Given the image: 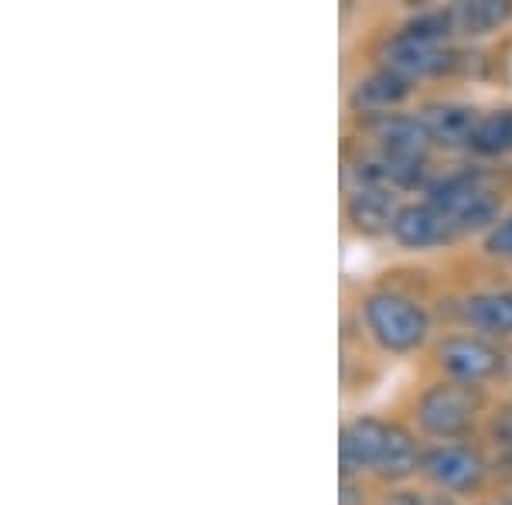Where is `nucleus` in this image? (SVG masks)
I'll list each match as a JSON object with an SVG mask.
<instances>
[{
	"mask_svg": "<svg viewBox=\"0 0 512 505\" xmlns=\"http://www.w3.org/2000/svg\"><path fill=\"white\" fill-rule=\"evenodd\" d=\"M427 478L444 488V492H472L485 475V461L482 454L472 451L465 444H437L424 454Z\"/></svg>",
	"mask_w": 512,
	"mask_h": 505,
	"instance_id": "39448f33",
	"label": "nucleus"
},
{
	"mask_svg": "<svg viewBox=\"0 0 512 505\" xmlns=\"http://www.w3.org/2000/svg\"><path fill=\"white\" fill-rule=\"evenodd\" d=\"M489 434H492V444L499 447V454H512V403H502V407L495 410Z\"/></svg>",
	"mask_w": 512,
	"mask_h": 505,
	"instance_id": "a211bd4d",
	"label": "nucleus"
},
{
	"mask_svg": "<svg viewBox=\"0 0 512 505\" xmlns=\"http://www.w3.org/2000/svg\"><path fill=\"white\" fill-rule=\"evenodd\" d=\"M437 366H441L454 383H485L495 372H502V352L475 335H454L437 349Z\"/></svg>",
	"mask_w": 512,
	"mask_h": 505,
	"instance_id": "20e7f679",
	"label": "nucleus"
},
{
	"mask_svg": "<svg viewBox=\"0 0 512 505\" xmlns=\"http://www.w3.org/2000/svg\"><path fill=\"white\" fill-rule=\"evenodd\" d=\"M386 505H424V499L414 495V492H400V495H393V499L386 502Z\"/></svg>",
	"mask_w": 512,
	"mask_h": 505,
	"instance_id": "aec40b11",
	"label": "nucleus"
},
{
	"mask_svg": "<svg viewBox=\"0 0 512 505\" xmlns=\"http://www.w3.org/2000/svg\"><path fill=\"white\" fill-rule=\"evenodd\" d=\"M472 151L485 154V157L512 154V106L485 113L475 130V137H472Z\"/></svg>",
	"mask_w": 512,
	"mask_h": 505,
	"instance_id": "dca6fc26",
	"label": "nucleus"
},
{
	"mask_svg": "<svg viewBox=\"0 0 512 505\" xmlns=\"http://www.w3.org/2000/svg\"><path fill=\"white\" fill-rule=\"evenodd\" d=\"M451 11L458 31H465V35H489L499 24H506L512 7L506 0H465V4L451 7Z\"/></svg>",
	"mask_w": 512,
	"mask_h": 505,
	"instance_id": "2eb2a0df",
	"label": "nucleus"
},
{
	"mask_svg": "<svg viewBox=\"0 0 512 505\" xmlns=\"http://www.w3.org/2000/svg\"><path fill=\"white\" fill-rule=\"evenodd\" d=\"M458 24H454V11H420L417 18H410L403 24L400 35L403 38H414V41H427V45H444Z\"/></svg>",
	"mask_w": 512,
	"mask_h": 505,
	"instance_id": "f3484780",
	"label": "nucleus"
},
{
	"mask_svg": "<svg viewBox=\"0 0 512 505\" xmlns=\"http://www.w3.org/2000/svg\"><path fill=\"white\" fill-rule=\"evenodd\" d=\"M369 134H373L379 154L383 157H403V161H427V147L434 144L420 117L407 113H383V117L369 120Z\"/></svg>",
	"mask_w": 512,
	"mask_h": 505,
	"instance_id": "423d86ee",
	"label": "nucleus"
},
{
	"mask_svg": "<svg viewBox=\"0 0 512 505\" xmlns=\"http://www.w3.org/2000/svg\"><path fill=\"white\" fill-rule=\"evenodd\" d=\"M403 205L396 202L393 192H369V188H355L345 212L355 233L362 236H379V233H393V222L400 215Z\"/></svg>",
	"mask_w": 512,
	"mask_h": 505,
	"instance_id": "9b49d317",
	"label": "nucleus"
},
{
	"mask_svg": "<svg viewBox=\"0 0 512 505\" xmlns=\"http://www.w3.org/2000/svg\"><path fill=\"white\" fill-rule=\"evenodd\" d=\"M424 465V454L417 451V441L410 437V430L390 424V434H386V447H383V458H379L376 471L390 482H403L410 478L414 471Z\"/></svg>",
	"mask_w": 512,
	"mask_h": 505,
	"instance_id": "4468645a",
	"label": "nucleus"
},
{
	"mask_svg": "<svg viewBox=\"0 0 512 505\" xmlns=\"http://www.w3.org/2000/svg\"><path fill=\"white\" fill-rule=\"evenodd\" d=\"M506 505H512V499H506Z\"/></svg>",
	"mask_w": 512,
	"mask_h": 505,
	"instance_id": "4be33fe9",
	"label": "nucleus"
},
{
	"mask_svg": "<svg viewBox=\"0 0 512 505\" xmlns=\"http://www.w3.org/2000/svg\"><path fill=\"white\" fill-rule=\"evenodd\" d=\"M461 314L468 325L485 331V335H512V294H475L461 304Z\"/></svg>",
	"mask_w": 512,
	"mask_h": 505,
	"instance_id": "ddd939ff",
	"label": "nucleus"
},
{
	"mask_svg": "<svg viewBox=\"0 0 512 505\" xmlns=\"http://www.w3.org/2000/svg\"><path fill=\"white\" fill-rule=\"evenodd\" d=\"M485 250H489L492 256H506V260H512V212L502 215V219L489 229V236H485Z\"/></svg>",
	"mask_w": 512,
	"mask_h": 505,
	"instance_id": "6ab92c4d",
	"label": "nucleus"
},
{
	"mask_svg": "<svg viewBox=\"0 0 512 505\" xmlns=\"http://www.w3.org/2000/svg\"><path fill=\"white\" fill-rule=\"evenodd\" d=\"M417 117L434 144L441 147H472V137L482 123V113L468 103H431Z\"/></svg>",
	"mask_w": 512,
	"mask_h": 505,
	"instance_id": "9d476101",
	"label": "nucleus"
},
{
	"mask_svg": "<svg viewBox=\"0 0 512 505\" xmlns=\"http://www.w3.org/2000/svg\"><path fill=\"white\" fill-rule=\"evenodd\" d=\"M366 314V328L373 338L390 352H414L424 345L427 331H431V318L417 301L393 291H376L362 304Z\"/></svg>",
	"mask_w": 512,
	"mask_h": 505,
	"instance_id": "f03ea898",
	"label": "nucleus"
},
{
	"mask_svg": "<svg viewBox=\"0 0 512 505\" xmlns=\"http://www.w3.org/2000/svg\"><path fill=\"white\" fill-rule=\"evenodd\" d=\"M383 69L396 72L403 79H427V76H441L454 65V55L444 45H427V41H414L396 35L383 52Z\"/></svg>",
	"mask_w": 512,
	"mask_h": 505,
	"instance_id": "0eeeda50",
	"label": "nucleus"
},
{
	"mask_svg": "<svg viewBox=\"0 0 512 505\" xmlns=\"http://www.w3.org/2000/svg\"><path fill=\"white\" fill-rule=\"evenodd\" d=\"M342 505H355V485L349 475H342Z\"/></svg>",
	"mask_w": 512,
	"mask_h": 505,
	"instance_id": "412c9836",
	"label": "nucleus"
},
{
	"mask_svg": "<svg viewBox=\"0 0 512 505\" xmlns=\"http://www.w3.org/2000/svg\"><path fill=\"white\" fill-rule=\"evenodd\" d=\"M407 96H410V79L396 76L390 69H379L352 89V106L362 113H373V117H383V113H393Z\"/></svg>",
	"mask_w": 512,
	"mask_h": 505,
	"instance_id": "f8f14e48",
	"label": "nucleus"
},
{
	"mask_svg": "<svg viewBox=\"0 0 512 505\" xmlns=\"http://www.w3.org/2000/svg\"><path fill=\"white\" fill-rule=\"evenodd\" d=\"M478 407H482L478 389L468 383H454L451 379V383H437L420 396L417 420L431 437L451 441V437H461L465 430H472Z\"/></svg>",
	"mask_w": 512,
	"mask_h": 505,
	"instance_id": "7ed1b4c3",
	"label": "nucleus"
},
{
	"mask_svg": "<svg viewBox=\"0 0 512 505\" xmlns=\"http://www.w3.org/2000/svg\"><path fill=\"white\" fill-rule=\"evenodd\" d=\"M451 219L441 209H434L431 202L424 205H403L400 215L393 222V239L407 250H431V246H441L454 239Z\"/></svg>",
	"mask_w": 512,
	"mask_h": 505,
	"instance_id": "6e6552de",
	"label": "nucleus"
},
{
	"mask_svg": "<svg viewBox=\"0 0 512 505\" xmlns=\"http://www.w3.org/2000/svg\"><path fill=\"white\" fill-rule=\"evenodd\" d=\"M427 202L448 215L458 236L475 233V229H492L502 209V195H495L482 171H458V175L434 181L427 188Z\"/></svg>",
	"mask_w": 512,
	"mask_h": 505,
	"instance_id": "f257e3e1",
	"label": "nucleus"
},
{
	"mask_svg": "<svg viewBox=\"0 0 512 505\" xmlns=\"http://www.w3.org/2000/svg\"><path fill=\"white\" fill-rule=\"evenodd\" d=\"M386 434H390V424H383V420H376V417L349 420V424L342 427V441H338L342 475H349V471L376 468L379 458H383Z\"/></svg>",
	"mask_w": 512,
	"mask_h": 505,
	"instance_id": "1a4fd4ad",
	"label": "nucleus"
}]
</instances>
